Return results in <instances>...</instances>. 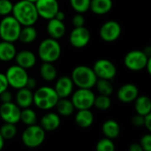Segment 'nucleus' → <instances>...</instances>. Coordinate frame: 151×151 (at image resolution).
Here are the masks:
<instances>
[{"instance_id":"nucleus-1","label":"nucleus","mask_w":151,"mask_h":151,"mask_svg":"<svg viewBox=\"0 0 151 151\" xmlns=\"http://www.w3.org/2000/svg\"><path fill=\"white\" fill-rule=\"evenodd\" d=\"M12 15L22 27L34 26L39 18L35 3L27 0H20L14 4Z\"/></svg>"},{"instance_id":"nucleus-2","label":"nucleus","mask_w":151,"mask_h":151,"mask_svg":"<svg viewBox=\"0 0 151 151\" xmlns=\"http://www.w3.org/2000/svg\"><path fill=\"white\" fill-rule=\"evenodd\" d=\"M70 78L74 86H78V88L86 89H92L94 87L98 79L93 68L86 65H79L74 68Z\"/></svg>"},{"instance_id":"nucleus-3","label":"nucleus","mask_w":151,"mask_h":151,"mask_svg":"<svg viewBox=\"0 0 151 151\" xmlns=\"http://www.w3.org/2000/svg\"><path fill=\"white\" fill-rule=\"evenodd\" d=\"M59 96L50 86H41L33 93V104L41 110H50L55 108Z\"/></svg>"},{"instance_id":"nucleus-4","label":"nucleus","mask_w":151,"mask_h":151,"mask_svg":"<svg viewBox=\"0 0 151 151\" xmlns=\"http://www.w3.org/2000/svg\"><path fill=\"white\" fill-rule=\"evenodd\" d=\"M61 54V46L57 39L48 37L44 39L38 45L37 55L43 62L54 63Z\"/></svg>"},{"instance_id":"nucleus-5","label":"nucleus","mask_w":151,"mask_h":151,"mask_svg":"<svg viewBox=\"0 0 151 151\" xmlns=\"http://www.w3.org/2000/svg\"><path fill=\"white\" fill-rule=\"evenodd\" d=\"M22 26L13 15L3 17L0 22V38L4 41L14 43L19 40Z\"/></svg>"},{"instance_id":"nucleus-6","label":"nucleus","mask_w":151,"mask_h":151,"mask_svg":"<svg viewBox=\"0 0 151 151\" xmlns=\"http://www.w3.org/2000/svg\"><path fill=\"white\" fill-rule=\"evenodd\" d=\"M45 139V131L39 124L27 126L22 134L23 145L29 148H37L40 147Z\"/></svg>"},{"instance_id":"nucleus-7","label":"nucleus","mask_w":151,"mask_h":151,"mask_svg":"<svg viewBox=\"0 0 151 151\" xmlns=\"http://www.w3.org/2000/svg\"><path fill=\"white\" fill-rule=\"evenodd\" d=\"M6 77L7 78L9 86L14 89H21L26 87L29 75L27 69L16 65L9 67L6 71Z\"/></svg>"},{"instance_id":"nucleus-8","label":"nucleus","mask_w":151,"mask_h":151,"mask_svg":"<svg viewBox=\"0 0 151 151\" xmlns=\"http://www.w3.org/2000/svg\"><path fill=\"white\" fill-rule=\"evenodd\" d=\"M95 94L92 89L78 88L72 93L71 101L76 109H91L93 107Z\"/></svg>"},{"instance_id":"nucleus-9","label":"nucleus","mask_w":151,"mask_h":151,"mask_svg":"<svg viewBox=\"0 0 151 151\" xmlns=\"http://www.w3.org/2000/svg\"><path fill=\"white\" fill-rule=\"evenodd\" d=\"M147 58L143 50H132L125 54L124 64L132 71H139L146 68Z\"/></svg>"},{"instance_id":"nucleus-10","label":"nucleus","mask_w":151,"mask_h":151,"mask_svg":"<svg viewBox=\"0 0 151 151\" xmlns=\"http://www.w3.org/2000/svg\"><path fill=\"white\" fill-rule=\"evenodd\" d=\"M93 69L98 78L112 80L116 75L115 64L108 59H99L93 64Z\"/></svg>"},{"instance_id":"nucleus-11","label":"nucleus","mask_w":151,"mask_h":151,"mask_svg":"<svg viewBox=\"0 0 151 151\" xmlns=\"http://www.w3.org/2000/svg\"><path fill=\"white\" fill-rule=\"evenodd\" d=\"M22 109L13 101L2 103L0 105V118L4 123L17 124L21 121Z\"/></svg>"},{"instance_id":"nucleus-12","label":"nucleus","mask_w":151,"mask_h":151,"mask_svg":"<svg viewBox=\"0 0 151 151\" xmlns=\"http://www.w3.org/2000/svg\"><path fill=\"white\" fill-rule=\"evenodd\" d=\"M91 39V33L87 28L85 26L74 28L68 37L69 44L78 49H81L86 47Z\"/></svg>"},{"instance_id":"nucleus-13","label":"nucleus","mask_w":151,"mask_h":151,"mask_svg":"<svg viewBox=\"0 0 151 151\" xmlns=\"http://www.w3.org/2000/svg\"><path fill=\"white\" fill-rule=\"evenodd\" d=\"M35 5L38 16L47 21L54 18L60 10L57 0H37Z\"/></svg>"},{"instance_id":"nucleus-14","label":"nucleus","mask_w":151,"mask_h":151,"mask_svg":"<svg viewBox=\"0 0 151 151\" xmlns=\"http://www.w3.org/2000/svg\"><path fill=\"white\" fill-rule=\"evenodd\" d=\"M122 32L120 24L116 21L104 22L100 29V37L105 42H114L119 38Z\"/></svg>"},{"instance_id":"nucleus-15","label":"nucleus","mask_w":151,"mask_h":151,"mask_svg":"<svg viewBox=\"0 0 151 151\" xmlns=\"http://www.w3.org/2000/svg\"><path fill=\"white\" fill-rule=\"evenodd\" d=\"M74 83L70 77L68 76H62L59 78L54 85L53 89L58 94L59 98H68L69 97L74 90Z\"/></svg>"},{"instance_id":"nucleus-16","label":"nucleus","mask_w":151,"mask_h":151,"mask_svg":"<svg viewBox=\"0 0 151 151\" xmlns=\"http://www.w3.org/2000/svg\"><path fill=\"white\" fill-rule=\"evenodd\" d=\"M116 96L121 102L131 103L133 102L139 96V89L133 84H124L118 89Z\"/></svg>"},{"instance_id":"nucleus-17","label":"nucleus","mask_w":151,"mask_h":151,"mask_svg":"<svg viewBox=\"0 0 151 151\" xmlns=\"http://www.w3.org/2000/svg\"><path fill=\"white\" fill-rule=\"evenodd\" d=\"M39 125L45 132L55 131L60 125V116L55 112H47L40 118Z\"/></svg>"},{"instance_id":"nucleus-18","label":"nucleus","mask_w":151,"mask_h":151,"mask_svg":"<svg viewBox=\"0 0 151 151\" xmlns=\"http://www.w3.org/2000/svg\"><path fill=\"white\" fill-rule=\"evenodd\" d=\"M14 60L18 66L25 69L32 68L37 63L36 54L29 50H22L17 52Z\"/></svg>"},{"instance_id":"nucleus-19","label":"nucleus","mask_w":151,"mask_h":151,"mask_svg":"<svg viewBox=\"0 0 151 151\" xmlns=\"http://www.w3.org/2000/svg\"><path fill=\"white\" fill-rule=\"evenodd\" d=\"M46 30L50 37L54 39H60L66 33V26L62 21H59L56 18L48 20L46 25Z\"/></svg>"},{"instance_id":"nucleus-20","label":"nucleus","mask_w":151,"mask_h":151,"mask_svg":"<svg viewBox=\"0 0 151 151\" xmlns=\"http://www.w3.org/2000/svg\"><path fill=\"white\" fill-rule=\"evenodd\" d=\"M15 103L22 109L30 108L33 104V92L28 87H23L17 90L15 95Z\"/></svg>"},{"instance_id":"nucleus-21","label":"nucleus","mask_w":151,"mask_h":151,"mask_svg":"<svg viewBox=\"0 0 151 151\" xmlns=\"http://www.w3.org/2000/svg\"><path fill=\"white\" fill-rule=\"evenodd\" d=\"M94 121V116L91 109H79L76 113L75 123L80 128H89Z\"/></svg>"},{"instance_id":"nucleus-22","label":"nucleus","mask_w":151,"mask_h":151,"mask_svg":"<svg viewBox=\"0 0 151 151\" xmlns=\"http://www.w3.org/2000/svg\"><path fill=\"white\" fill-rule=\"evenodd\" d=\"M17 53L16 47L14 43L7 41H0V60L7 62L14 60Z\"/></svg>"},{"instance_id":"nucleus-23","label":"nucleus","mask_w":151,"mask_h":151,"mask_svg":"<svg viewBox=\"0 0 151 151\" xmlns=\"http://www.w3.org/2000/svg\"><path fill=\"white\" fill-rule=\"evenodd\" d=\"M113 6L112 0H91L90 8L94 14L103 15L108 14Z\"/></svg>"},{"instance_id":"nucleus-24","label":"nucleus","mask_w":151,"mask_h":151,"mask_svg":"<svg viewBox=\"0 0 151 151\" xmlns=\"http://www.w3.org/2000/svg\"><path fill=\"white\" fill-rule=\"evenodd\" d=\"M101 132L104 137L114 139L120 134V125L116 120L108 119L102 124Z\"/></svg>"},{"instance_id":"nucleus-25","label":"nucleus","mask_w":151,"mask_h":151,"mask_svg":"<svg viewBox=\"0 0 151 151\" xmlns=\"http://www.w3.org/2000/svg\"><path fill=\"white\" fill-rule=\"evenodd\" d=\"M134 102L136 114L146 116L151 111V99L146 95H139Z\"/></svg>"},{"instance_id":"nucleus-26","label":"nucleus","mask_w":151,"mask_h":151,"mask_svg":"<svg viewBox=\"0 0 151 151\" xmlns=\"http://www.w3.org/2000/svg\"><path fill=\"white\" fill-rule=\"evenodd\" d=\"M39 74L45 81L52 82L57 78V68L53 63L43 62L39 68Z\"/></svg>"},{"instance_id":"nucleus-27","label":"nucleus","mask_w":151,"mask_h":151,"mask_svg":"<svg viewBox=\"0 0 151 151\" xmlns=\"http://www.w3.org/2000/svg\"><path fill=\"white\" fill-rule=\"evenodd\" d=\"M55 109L57 113L61 116H70L76 109L71 100H68V98L59 99Z\"/></svg>"},{"instance_id":"nucleus-28","label":"nucleus","mask_w":151,"mask_h":151,"mask_svg":"<svg viewBox=\"0 0 151 151\" xmlns=\"http://www.w3.org/2000/svg\"><path fill=\"white\" fill-rule=\"evenodd\" d=\"M37 37V30L34 26H24L22 28L19 40L23 44H31Z\"/></svg>"},{"instance_id":"nucleus-29","label":"nucleus","mask_w":151,"mask_h":151,"mask_svg":"<svg viewBox=\"0 0 151 151\" xmlns=\"http://www.w3.org/2000/svg\"><path fill=\"white\" fill-rule=\"evenodd\" d=\"M21 122L27 126L36 124L37 122V115L36 111L30 108L22 109L21 112Z\"/></svg>"},{"instance_id":"nucleus-30","label":"nucleus","mask_w":151,"mask_h":151,"mask_svg":"<svg viewBox=\"0 0 151 151\" xmlns=\"http://www.w3.org/2000/svg\"><path fill=\"white\" fill-rule=\"evenodd\" d=\"M95 86H96L99 93L102 94V95L110 96L114 91V88H113V86H112L110 80H108V79L98 78L96 81Z\"/></svg>"},{"instance_id":"nucleus-31","label":"nucleus","mask_w":151,"mask_h":151,"mask_svg":"<svg viewBox=\"0 0 151 151\" xmlns=\"http://www.w3.org/2000/svg\"><path fill=\"white\" fill-rule=\"evenodd\" d=\"M17 132H18V129L15 124L4 123L0 126V133H1V135L6 140L14 139L17 135Z\"/></svg>"},{"instance_id":"nucleus-32","label":"nucleus","mask_w":151,"mask_h":151,"mask_svg":"<svg viewBox=\"0 0 151 151\" xmlns=\"http://www.w3.org/2000/svg\"><path fill=\"white\" fill-rule=\"evenodd\" d=\"M91 0H69V4L74 11L78 14H85L89 11Z\"/></svg>"},{"instance_id":"nucleus-33","label":"nucleus","mask_w":151,"mask_h":151,"mask_svg":"<svg viewBox=\"0 0 151 151\" xmlns=\"http://www.w3.org/2000/svg\"><path fill=\"white\" fill-rule=\"evenodd\" d=\"M95 151H116V146L113 139L106 137L99 139L95 146Z\"/></svg>"},{"instance_id":"nucleus-34","label":"nucleus","mask_w":151,"mask_h":151,"mask_svg":"<svg viewBox=\"0 0 151 151\" xmlns=\"http://www.w3.org/2000/svg\"><path fill=\"white\" fill-rule=\"evenodd\" d=\"M93 106L99 110H107L111 106V100L109 96L99 94L98 96H95Z\"/></svg>"},{"instance_id":"nucleus-35","label":"nucleus","mask_w":151,"mask_h":151,"mask_svg":"<svg viewBox=\"0 0 151 151\" xmlns=\"http://www.w3.org/2000/svg\"><path fill=\"white\" fill-rule=\"evenodd\" d=\"M14 4L11 0H0V16L10 15L13 12Z\"/></svg>"},{"instance_id":"nucleus-36","label":"nucleus","mask_w":151,"mask_h":151,"mask_svg":"<svg viewBox=\"0 0 151 151\" xmlns=\"http://www.w3.org/2000/svg\"><path fill=\"white\" fill-rule=\"evenodd\" d=\"M139 144L144 151H151V132L142 135L139 139Z\"/></svg>"},{"instance_id":"nucleus-37","label":"nucleus","mask_w":151,"mask_h":151,"mask_svg":"<svg viewBox=\"0 0 151 151\" xmlns=\"http://www.w3.org/2000/svg\"><path fill=\"white\" fill-rule=\"evenodd\" d=\"M85 22H86V19H85L83 14L77 13V14H75L72 18V24H73L74 28L83 27V26H85Z\"/></svg>"},{"instance_id":"nucleus-38","label":"nucleus","mask_w":151,"mask_h":151,"mask_svg":"<svg viewBox=\"0 0 151 151\" xmlns=\"http://www.w3.org/2000/svg\"><path fill=\"white\" fill-rule=\"evenodd\" d=\"M132 124L135 126V127H141L144 126L145 124V116L136 114L132 117Z\"/></svg>"},{"instance_id":"nucleus-39","label":"nucleus","mask_w":151,"mask_h":151,"mask_svg":"<svg viewBox=\"0 0 151 151\" xmlns=\"http://www.w3.org/2000/svg\"><path fill=\"white\" fill-rule=\"evenodd\" d=\"M8 87H9V84L6 77V74L0 73V94L3 92L8 90Z\"/></svg>"},{"instance_id":"nucleus-40","label":"nucleus","mask_w":151,"mask_h":151,"mask_svg":"<svg viewBox=\"0 0 151 151\" xmlns=\"http://www.w3.org/2000/svg\"><path fill=\"white\" fill-rule=\"evenodd\" d=\"M0 101L2 103H6V102H10L13 101V95L12 93L8 90L3 92L1 94H0Z\"/></svg>"},{"instance_id":"nucleus-41","label":"nucleus","mask_w":151,"mask_h":151,"mask_svg":"<svg viewBox=\"0 0 151 151\" xmlns=\"http://www.w3.org/2000/svg\"><path fill=\"white\" fill-rule=\"evenodd\" d=\"M144 126L147 128V130L151 132V111L145 116V124Z\"/></svg>"},{"instance_id":"nucleus-42","label":"nucleus","mask_w":151,"mask_h":151,"mask_svg":"<svg viewBox=\"0 0 151 151\" xmlns=\"http://www.w3.org/2000/svg\"><path fill=\"white\" fill-rule=\"evenodd\" d=\"M37 80L34 78H28V81H27V85H26V87H28L29 89L32 90L34 89L36 86H37Z\"/></svg>"},{"instance_id":"nucleus-43","label":"nucleus","mask_w":151,"mask_h":151,"mask_svg":"<svg viewBox=\"0 0 151 151\" xmlns=\"http://www.w3.org/2000/svg\"><path fill=\"white\" fill-rule=\"evenodd\" d=\"M128 151H144L143 148L141 147L140 144L139 143H132L130 146H129V148H128Z\"/></svg>"},{"instance_id":"nucleus-44","label":"nucleus","mask_w":151,"mask_h":151,"mask_svg":"<svg viewBox=\"0 0 151 151\" xmlns=\"http://www.w3.org/2000/svg\"><path fill=\"white\" fill-rule=\"evenodd\" d=\"M65 17H66V15H65V14L62 12V11H60V10H59L58 11V13L56 14V15H55V17L54 18H56L57 20H59V21H64L65 20Z\"/></svg>"},{"instance_id":"nucleus-45","label":"nucleus","mask_w":151,"mask_h":151,"mask_svg":"<svg viewBox=\"0 0 151 151\" xmlns=\"http://www.w3.org/2000/svg\"><path fill=\"white\" fill-rule=\"evenodd\" d=\"M146 68H147V70L148 74L151 76V55L147 58V62Z\"/></svg>"},{"instance_id":"nucleus-46","label":"nucleus","mask_w":151,"mask_h":151,"mask_svg":"<svg viewBox=\"0 0 151 151\" xmlns=\"http://www.w3.org/2000/svg\"><path fill=\"white\" fill-rule=\"evenodd\" d=\"M5 141H6V139L3 138L1 133H0V151H2L5 147Z\"/></svg>"},{"instance_id":"nucleus-47","label":"nucleus","mask_w":151,"mask_h":151,"mask_svg":"<svg viewBox=\"0 0 151 151\" xmlns=\"http://www.w3.org/2000/svg\"><path fill=\"white\" fill-rule=\"evenodd\" d=\"M27 1H29V2H33V3H36L37 0H27Z\"/></svg>"}]
</instances>
